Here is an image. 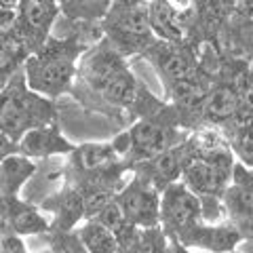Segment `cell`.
<instances>
[{"label":"cell","mask_w":253,"mask_h":253,"mask_svg":"<svg viewBox=\"0 0 253 253\" xmlns=\"http://www.w3.org/2000/svg\"><path fill=\"white\" fill-rule=\"evenodd\" d=\"M221 209L228 221L245 239L253 236V188L239 173L232 171V181L221 192Z\"/></svg>","instance_id":"cell-9"},{"label":"cell","mask_w":253,"mask_h":253,"mask_svg":"<svg viewBox=\"0 0 253 253\" xmlns=\"http://www.w3.org/2000/svg\"><path fill=\"white\" fill-rule=\"evenodd\" d=\"M19 154L28 156V158H51V156H61V154H72L74 152V144L68 141L61 133V126L55 123L42 125V126H34V129L26 131L17 141Z\"/></svg>","instance_id":"cell-11"},{"label":"cell","mask_w":253,"mask_h":253,"mask_svg":"<svg viewBox=\"0 0 253 253\" xmlns=\"http://www.w3.org/2000/svg\"><path fill=\"white\" fill-rule=\"evenodd\" d=\"M76 239L81 243L83 251H91V253H121L123 251L116 234L93 217H86L84 224L81 228H76Z\"/></svg>","instance_id":"cell-17"},{"label":"cell","mask_w":253,"mask_h":253,"mask_svg":"<svg viewBox=\"0 0 253 253\" xmlns=\"http://www.w3.org/2000/svg\"><path fill=\"white\" fill-rule=\"evenodd\" d=\"M89 49V41L78 34L68 38L49 36L41 49H36L23 63V74L30 89L55 99L72 89L78 61Z\"/></svg>","instance_id":"cell-2"},{"label":"cell","mask_w":253,"mask_h":253,"mask_svg":"<svg viewBox=\"0 0 253 253\" xmlns=\"http://www.w3.org/2000/svg\"><path fill=\"white\" fill-rule=\"evenodd\" d=\"M232 171L239 173V175L253 188V169H251V167H247V165H243V163H234V169H232Z\"/></svg>","instance_id":"cell-24"},{"label":"cell","mask_w":253,"mask_h":253,"mask_svg":"<svg viewBox=\"0 0 253 253\" xmlns=\"http://www.w3.org/2000/svg\"><path fill=\"white\" fill-rule=\"evenodd\" d=\"M70 156H72V161H70V173H97V171L112 167L116 163H121V158L116 156L112 144L76 146Z\"/></svg>","instance_id":"cell-15"},{"label":"cell","mask_w":253,"mask_h":253,"mask_svg":"<svg viewBox=\"0 0 253 253\" xmlns=\"http://www.w3.org/2000/svg\"><path fill=\"white\" fill-rule=\"evenodd\" d=\"M0 251L2 253H23L26 251V243L21 241V234L6 232L0 236Z\"/></svg>","instance_id":"cell-21"},{"label":"cell","mask_w":253,"mask_h":253,"mask_svg":"<svg viewBox=\"0 0 253 253\" xmlns=\"http://www.w3.org/2000/svg\"><path fill=\"white\" fill-rule=\"evenodd\" d=\"M201 219V199L181 179L171 181L161 190V228L167 234L169 245H177L179 236L194 228Z\"/></svg>","instance_id":"cell-5"},{"label":"cell","mask_w":253,"mask_h":253,"mask_svg":"<svg viewBox=\"0 0 253 253\" xmlns=\"http://www.w3.org/2000/svg\"><path fill=\"white\" fill-rule=\"evenodd\" d=\"M230 148H232L234 156L239 158V163L253 169V135H247V133H234Z\"/></svg>","instance_id":"cell-20"},{"label":"cell","mask_w":253,"mask_h":253,"mask_svg":"<svg viewBox=\"0 0 253 253\" xmlns=\"http://www.w3.org/2000/svg\"><path fill=\"white\" fill-rule=\"evenodd\" d=\"M36 173V163L19 152L0 161V194H19L23 184Z\"/></svg>","instance_id":"cell-16"},{"label":"cell","mask_w":253,"mask_h":253,"mask_svg":"<svg viewBox=\"0 0 253 253\" xmlns=\"http://www.w3.org/2000/svg\"><path fill=\"white\" fill-rule=\"evenodd\" d=\"M139 57L148 59L154 66L165 91H169L175 83L192 76L201 68L199 55H196V49L190 44V41L169 42V41L156 38L148 49L141 51Z\"/></svg>","instance_id":"cell-6"},{"label":"cell","mask_w":253,"mask_h":253,"mask_svg":"<svg viewBox=\"0 0 253 253\" xmlns=\"http://www.w3.org/2000/svg\"><path fill=\"white\" fill-rule=\"evenodd\" d=\"M9 78H11V74H6V72H0V91L4 89V84L9 83Z\"/></svg>","instance_id":"cell-27"},{"label":"cell","mask_w":253,"mask_h":253,"mask_svg":"<svg viewBox=\"0 0 253 253\" xmlns=\"http://www.w3.org/2000/svg\"><path fill=\"white\" fill-rule=\"evenodd\" d=\"M150 26L156 38L169 42H184L188 41V32L184 23L177 17V13L171 9L167 0H148Z\"/></svg>","instance_id":"cell-14"},{"label":"cell","mask_w":253,"mask_h":253,"mask_svg":"<svg viewBox=\"0 0 253 253\" xmlns=\"http://www.w3.org/2000/svg\"><path fill=\"white\" fill-rule=\"evenodd\" d=\"M114 203L137 228L161 226V190L146 177L135 175L118 190Z\"/></svg>","instance_id":"cell-7"},{"label":"cell","mask_w":253,"mask_h":253,"mask_svg":"<svg viewBox=\"0 0 253 253\" xmlns=\"http://www.w3.org/2000/svg\"><path fill=\"white\" fill-rule=\"evenodd\" d=\"M184 163H186V148H184V141H181V144L165 150V152L148 158V161H139L135 165H131V169L135 175L146 177L158 190H163L171 181H177L181 177Z\"/></svg>","instance_id":"cell-12"},{"label":"cell","mask_w":253,"mask_h":253,"mask_svg":"<svg viewBox=\"0 0 253 253\" xmlns=\"http://www.w3.org/2000/svg\"><path fill=\"white\" fill-rule=\"evenodd\" d=\"M59 15L57 0H19L17 17L13 28L17 30L21 41L28 44L30 55L41 49L51 36V28Z\"/></svg>","instance_id":"cell-8"},{"label":"cell","mask_w":253,"mask_h":253,"mask_svg":"<svg viewBox=\"0 0 253 253\" xmlns=\"http://www.w3.org/2000/svg\"><path fill=\"white\" fill-rule=\"evenodd\" d=\"M15 152H19V148H17V141L11 139L6 133L0 131V161L2 158H6L9 154H15Z\"/></svg>","instance_id":"cell-22"},{"label":"cell","mask_w":253,"mask_h":253,"mask_svg":"<svg viewBox=\"0 0 253 253\" xmlns=\"http://www.w3.org/2000/svg\"><path fill=\"white\" fill-rule=\"evenodd\" d=\"M17 4H19V0H0V6H4V9H15L17 11Z\"/></svg>","instance_id":"cell-26"},{"label":"cell","mask_w":253,"mask_h":253,"mask_svg":"<svg viewBox=\"0 0 253 253\" xmlns=\"http://www.w3.org/2000/svg\"><path fill=\"white\" fill-rule=\"evenodd\" d=\"M59 13H63L70 21L97 26L110 11V0H57Z\"/></svg>","instance_id":"cell-19"},{"label":"cell","mask_w":253,"mask_h":253,"mask_svg":"<svg viewBox=\"0 0 253 253\" xmlns=\"http://www.w3.org/2000/svg\"><path fill=\"white\" fill-rule=\"evenodd\" d=\"M239 112V89L232 83H213L209 99L201 112V125H228Z\"/></svg>","instance_id":"cell-13"},{"label":"cell","mask_w":253,"mask_h":253,"mask_svg":"<svg viewBox=\"0 0 253 253\" xmlns=\"http://www.w3.org/2000/svg\"><path fill=\"white\" fill-rule=\"evenodd\" d=\"M144 2H148V0H110V4H114V6H135Z\"/></svg>","instance_id":"cell-25"},{"label":"cell","mask_w":253,"mask_h":253,"mask_svg":"<svg viewBox=\"0 0 253 253\" xmlns=\"http://www.w3.org/2000/svg\"><path fill=\"white\" fill-rule=\"evenodd\" d=\"M57 121V106L53 99L30 89L23 68L13 72L9 83L0 91V131L19 141L34 126Z\"/></svg>","instance_id":"cell-3"},{"label":"cell","mask_w":253,"mask_h":253,"mask_svg":"<svg viewBox=\"0 0 253 253\" xmlns=\"http://www.w3.org/2000/svg\"><path fill=\"white\" fill-rule=\"evenodd\" d=\"M15 17H17V11L15 9H4V6H0V30L11 28L15 23Z\"/></svg>","instance_id":"cell-23"},{"label":"cell","mask_w":253,"mask_h":253,"mask_svg":"<svg viewBox=\"0 0 253 253\" xmlns=\"http://www.w3.org/2000/svg\"><path fill=\"white\" fill-rule=\"evenodd\" d=\"M76 76L89 86L93 95L114 110L133 108L139 93V83L126 66V57L121 55L106 38L91 46L78 61Z\"/></svg>","instance_id":"cell-1"},{"label":"cell","mask_w":253,"mask_h":253,"mask_svg":"<svg viewBox=\"0 0 253 253\" xmlns=\"http://www.w3.org/2000/svg\"><path fill=\"white\" fill-rule=\"evenodd\" d=\"M243 241L239 230L230 224H213V221L201 219L194 228L179 236L177 245L181 249H207V251H230Z\"/></svg>","instance_id":"cell-10"},{"label":"cell","mask_w":253,"mask_h":253,"mask_svg":"<svg viewBox=\"0 0 253 253\" xmlns=\"http://www.w3.org/2000/svg\"><path fill=\"white\" fill-rule=\"evenodd\" d=\"M28 57H30V49L21 41L17 30L13 26L0 30V72L6 74L17 72L19 68H23Z\"/></svg>","instance_id":"cell-18"},{"label":"cell","mask_w":253,"mask_h":253,"mask_svg":"<svg viewBox=\"0 0 253 253\" xmlns=\"http://www.w3.org/2000/svg\"><path fill=\"white\" fill-rule=\"evenodd\" d=\"M101 36L114 46V49L131 57V55H141L156 41L152 26H150L148 2L135 6H110L106 17L99 21Z\"/></svg>","instance_id":"cell-4"}]
</instances>
